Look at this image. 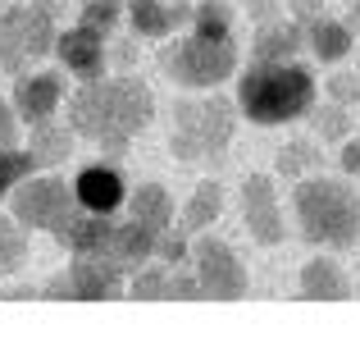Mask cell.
Segmentation results:
<instances>
[{
	"label": "cell",
	"instance_id": "obj_9",
	"mask_svg": "<svg viewBox=\"0 0 360 338\" xmlns=\"http://www.w3.org/2000/svg\"><path fill=\"white\" fill-rule=\"evenodd\" d=\"M238 211L242 224L260 247H278L288 238V224H283V206H278V187L269 174H246L238 187Z\"/></svg>",
	"mask_w": 360,
	"mask_h": 338
},
{
	"label": "cell",
	"instance_id": "obj_38",
	"mask_svg": "<svg viewBox=\"0 0 360 338\" xmlns=\"http://www.w3.org/2000/svg\"><path fill=\"white\" fill-rule=\"evenodd\" d=\"M178 5H187V0H178Z\"/></svg>",
	"mask_w": 360,
	"mask_h": 338
},
{
	"label": "cell",
	"instance_id": "obj_11",
	"mask_svg": "<svg viewBox=\"0 0 360 338\" xmlns=\"http://www.w3.org/2000/svg\"><path fill=\"white\" fill-rule=\"evenodd\" d=\"M9 101H14L18 119H23L27 128L41 124V119H55V110L64 106V73H51V69L18 73V78H14V92H9Z\"/></svg>",
	"mask_w": 360,
	"mask_h": 338
},
{
	"label": "cell",
	"instance_id": "obj_33",
	"mask_svg": "<svg viewBox=\"0 0 360 338\" xmlns=\"http://www.w3.org/2000/svg\"><path fill=\"white\" fill-rule=\"evenodd\" d=\"M283 5L292 9V18H297L301 27H306L310 18H319V14H324V0H283Z\"/></svg>",
	"mask_w": 360,
	"mask_h": 338
},
{
	"label": "cell",
	"instance_id": "obj_29",
	"mask_svg": "<svg viewBox=\"0 0 360 338\" xmlns=\"http://www.w3.org/2000/svg\"><path fill=\"white\" fill-rule=\"evenodd\" d=\"M192 233H183V229H165L160 233V242H155V261H165V265H183V261H192Z\"/></svg>",
	"mask_w": 360,
	"mask_h": 338
},
{
	"label": "cell",
	"instance_id": "obj_15",
	"mask_svg": "<svg viewBox=\"0 0 360 338\" xmlns=\"http://www.w3.org/2000/svg\"><path fill=\"white\" fill-rule=\"evenodd\" d=\"M183 23H192V5H178V0H132L128 5V27L141 42H165Z\"/></svg>",
	"mask_w": 360,
	"mask_h": 338
},
{
	"label": "cell",
	"instance_id": "obj_4",
	"mask_svg": "<svg viewBox=\"0 0 360 338\" xmlns=\"http://www.w3.org/2000/svg\"><path fill=\"white\" fill-rule=\"evenodd\" d=\"M238 133V106L224 96H187L174 101L169 119V151L187 165H214L229 156V142Z\"/></svg>",
	"mask_w": 360,
	"mask_h": 338
},
{
	"label": "cell",
	"instance_id": "obj_31",
	"mask_svg": "<svg viewBox=\"0 0 360 338\" xmlns=\"http://www.w3.org/2000/svg\"><path fill=\"white\" fill-rule=\"evenodd\" d=\"M18 128H23V119H18L14 101L0 96V146H18Z\"/></svg>",
	"mask_w": 360,
	"mask_h": 338
},
{
	"label": "cell",
	"instance_id": "obj_6",
	"mask_svg": "<svg viewBox=\"0 0 360 338\" xmlns=\"http://www.w3.org/2000/svg\"><path fill=\"white\" fill-rule=\"evenodd\" d=\"M55 9L51 0H23V5H5L0 9V73L18 78L27 73L41 55L55 51Z\"/></svg>",
	"mask_w": 360,
	"mask_h": 338
},
{
	"label": "cell",
	"instance_id": "obj_8",
	"mask_svg": "<svg viewBox=\"0 0 360 338\" xmlns=\"http://www.w3.org/2000/svg\"><path fill=\"white\" fill-rule=\"evenodd\" d=\"M192 270H196V279H201V293L214 297V302H238V297H246V288H251L246 265L224 238H201V233H196Z\"/></svg>",
	"mask_w": 360,
	"mask_h": 338
},
{
	"label": "cell",
	"instance_id": "obj_37",
	"mask_svg": "<svg viewBox=\"0 0 360 338\" xmlns=\"http://www.w3.org/2000/svg\"><path fill=\"white\" fill-rule=\"evenodd\" d=\"M123 5H132V0H123Z\"/></svg>",
	"mask_w": 360,
	"mask_h": 338
},
{
	"label": "cell",
	"instance_id": "obj_21",
	"mask_svg": "<svg viewBox=\"0 0 360 338\" xmlns=\"http://www.w3.org/2000/svg\"><path fill=\"white\" fill-rule=\"evenodd\" d=\"M224 215V183H214V178H201V183L192 187V196H187L183 215H178V229L183 233H205L214 220Z\"/></svg>",
	"mask_w": 360,
	"mask_h": 338
},
{
	"label": "cell",
	"instance_id": "obj_26",
	"mask_svg": "<svg viewBox=\"0 0 360 338\" xmlns=\"http://www.w3.org/2000/svg\"><path fill=\"white\" fill-rule=\"evenodd\" d=\"M310 124H315L319 142H347V133H352V115H347V106H338V101L310 110Z\"/></svg>",
	"mask_w": 360,
	"mask_h": 338
},
{
	"label": "cell",
	"instance_id": "obj_16",
	"mask_svg": "<svg viewBox=\"0 0 360 338\" xmlns=\"http://www.w3.org/2000/svg\"><path fill=\"white\" fill-rule=\"evenodd\" d=\"M155 242H160V233L150 229V224H141V220L128 215V220H115L105 256H115L123 270H141L146 261H155Z\"/></svg>",
	"mask_w": 360,
	"mask_h": 338
},
{
	"label": "cell",
	"instance_id": "obj_10",
	"mask_svg": "<svg viewBox=\"0 0 360 338\" xmlns=\"http://www.w3.org/2000/svg\"><path fill=\"white\" fill-rule=\"evenodd\" d=\"M73 192H78L82 211H96V215H119L128 206V178H123L119 165H82L73 174Z\"/></svg>",
	"mask_w": 360,
	"mask_h": 338
},
{
	"label": "cell",
	"instance_id": "obj_20",
	"mask_svg": "<svg viewBox=\"0 0 360 338\" xmlns=\"http://www.w3.org/2000/svg\"><path fill=\"white\" fill-rule=\"evenodd\" d=\"M352 42H356V32L342 23V18H310L306 23V51L315 55L319 64H338V60H347L352 55Z\"/></svg>",
	"mask_w": 360,
	"mask_h": 338
},
{
	"label": "cell",
	"instance_id": "obj_5",
	"mask_svg": "<svg viewBox=\"0 0 360 338\" xmlns=\"http://www.w3.org/2000/svg\"><path fill=\"white\" fill-rule=\"evenodd\" d=\"M160 73H165L174 87H196V92H214L219 82L238 78L242 55L233 37H205V32H187L174 37L169 46H160L155 55Z\"/></svg>",
	"mask_w": 360,
	"mask_h": 338
},
{
	"label": "cell",
	"instance_id": "obj_36",
	"mask_svg": "<svg viewBox=\"0 0 360 338\" xmlns=\"http://www.w3.org/2000/svg\"><path fill=\"white\" fill-rule=\"evenodd\" d=\"M356 78H360V60H356Z\"/></svg>",
	"mask_w": 360,
	"mask_h": 338
},
{
	"label": "cell",
	"instance_id": "obj_12",
	"mask_svg": "<svg viewBox=\"0 0 360 338\" xmlns=\"http://www.w3.org/2000/svg\"><path fill=\"white\" fill-rule=\"evenodd\" d=\"M105 42H110L105 32H96V27H87V23H73L55 37V55H60V64L73 78L87 82V78H101V73H105V60H110Z\"/></svg>",
	"mask_w": 360,
	"mask_h": 338
},
{
	"label": "cell",
	"instance_id": "obj_19",
	"mask_svg": "<svg viewBox=\"0 0 360 338\" xmlns=\"http://www.w3.org/2000/svg\"><path fill=\"white\" fill-rule=\"evenodd\" d=\"M301 46H306V27L297 18H274V23L255 27L251 60H297Z\"/></svg>",
	"mask_w": 360,
	"mask_h": 338
},
{
	"label": "cell",
	"instance_id": "obj_13",
	"mask_svg": "<svg viewBox=\"0 0 360 338\" xmlns=\"http://www.w3.org/2000/svg\"><path fill=\"white\" fill-rule=\"evenodd\" d=\"M64 279H69L73 302H110L123 293V265L115 256H73Z\"/></svg>",
	"mask_w": 360,
	"mask_h": 338
},
{
	"label": "cell",
	"instance_id": "obj_7",
	"mask_svg": "<svg viewBox=\"0 0 360 338\" xmlns=\"http://www.w3.org/2000/svg\"><path fill=\"white\" fill-rule=\"evenodd\" d=\"M73 211H78V192H73V183H64V178L51 174V169L27 174L23 183L9 192V215H14L27 233H32V229L55 233Z\"/></svg>",
	"mask_w": 360,
	"mask_h": 338
},
{
	"label": "cell",
	"instance_id": "obj_27",
	"mask_svg": "<svg viewBox=\"0 0 360 338\" xmlns=\"http://www.w3.org/2000/svg\"><path fill=\"white\" fill-rule=\"evenodd\" d=\"M315 165H319V151L310 142H288L278 151V174L283 178H297V183H301V178H306Z\"/></svg>",
	"mask_w": 360,
	"mask_h": 338
},
{
	"label": "cell",
	"instance_id": "obj_14",
	"mask_svg": "<svg viewBox=\"0 0 360 338\" xmlns=\"http://www.w3.org/2000/svg\"><path fill=\"white\" fill-rule=\"evenodd\" d=\"M110 229H115V215H96V211H82L78 206V211L55 229V242H60L69 256H105Z\"/></svg>",
	"mask_w": 360,
	"mask_h": 338
},
{
	"label": "cell",
	"instance_id": "obj_23",
	"mask_svg": "<svg viewBox=\"0 0 360 338\" xmlns=\"http://www.w3.org/2000/svg\"><path fill=\"white\" fill-rule=\"evenodd\" d=\"M187 27H192V32H205V37H233L238 32V14H233L229 0H196Z\"/></svg>",
	"mask_w": 360,
	"mask_h": 338
},
{
	"label": "cell",
	"instance_id": "obj_24",
	"mask_svg": "<svg viewBox=\"0 0 360 338\" xmlns=\"http://www.w3.org/2000/svg\"><path fill=\"white\" fill-rule=\"evenodd\" d=\"M27 261V229L14 215H0V279L18 275Z\"/></svg>",
	"mask_w": 360,
	"mask_h": 338
},
{
	"label": "cell",
	"instance_id": "obj_17",
	"mask_svg": "<svg viewBox=\"0 0 360 338\" xmlns=\"http://www.w3.org/2000/svg\"><path fill=\"white\" fill-rule=\"evenodd\" d=\"M73 142H78L73 124H60V119H41V124L27 128V156L37 161V169L64 165L73 156Z\"/></svg>",
	"mask_w": 360,
	"mask_h": 338
},
{
	"label": "cell",
	"instance_id": "obj_28",
	"mask_svg": "<svg viewBox=\"0 0 360 338\" xmlns=\"http://www.w3.org/2000/svg\"><path fill=\"white\" fill-rule=\"evenodd\" d=\"M119 18H123V0H82V18L78 23H87V27H96V32H115L119 27Z\"/></svg>",
	"mask_w": 360,
	"mask_h": 338
},
{
	"label": "cell",
	"instance_id": "obj_18",
	"mask_svg": "<svg viewBox=\"0 0 360 338\" xmlns=\"http://www.w3.org/2000/svg\"><path fill=\"white\" fill-rule=\"evenodd\" d=\"M301 297H310V302H347L352 297V279H347V270L338 265V261L328 256H315L301 265Z\"/></svg>",
	"mask_w": 360,
	"mask_h": 338
},
{
	"label": "cell",
	"instance_id": "obj_34",
	"mask_svg": "<svg viewBox=\"0 0 360 338\" xmlns=\"http://www.w3.org/2000/svg\"><path fill=\"white\" fill-rule=\"evenodd\" d=\"M342 169L352 178H360V142H342Z\"/></svg>",
	"mask_w": 360,
	"mask_h": 338
},
{
	"label": "cell",
	"instance_id": "obj_3",
	"mask_svg": "<svg viewBox=\"0 0 360 338\" xmlns=\"http://www.w3.org/2000/svg\"><path fill=\"white\" fill-rule=\"evenodd\" d=\"M292 215H297V229L310 247L347 251L360 238V201L342 178L306 174L292 192Z\"/></svg>",
	"mask_w": 360,
	"mask_h": 338
},
{
	"label": "cell",
	"instance_id": "obj_35",
	"mask_svg": "<svg viewBox=\"0 0 360 338\" xmlns=\"http://www.w3.org/2000/svg\"><path fill=\"white\" fill-rule=\"evenodd\" d=\"M342 23L352 27V32L360 37V0H352V5H347V14H342Z\"/></svg>",
	"mask_w": 360,
	"mask_h": 338
},
{
	"label": "cell",
	"instance_id": "obj_39",
	"mask_svg": "<svg viewBox=\"0 0 360 338\" xmlns=\"http://www.w3.org/2000/svg\"><path fill=\"white\" fill-rule=\"evenodd\" d=\"M356 284H360V275H356Z\"/></svg>",
	"mask_w": 360,
	"mask_h": 338
},
{
	"label": "cell",
	"instance_id": "obj_2",
	"mask_svg": "<svg viewBox=\"0 0 360 338\" xmlns=\"http://www.w3.org/2000/svg\"><path fill=\"white\" fill-rule=\"evenodd\" d=\"M315 73L297 60H251L238 69V110L246 124L278 128L315 110Z\"/></svg>",
	"mask_w": 360,
	"mask_h": 338
},
{
	"label": "cell",
	"instance_id": "obj_32",
	"mask_svg": "<svg viewBox=\"0 0 360 338\" xmlns=\"http://www.w3.org/2000/svg\"><path fill=\"white\" fill-rule=\"evenodd\" d=\"M246 14L255 18V27L274 23V18H283V0H246Z\"/></svg>",
	"mask_w": 360,
	"mask_h": 338
},
{
	"label": "cell",
	"instance_id": "obj_25",
	"mask_svg": "<svg viewBox=\"0 0 360 338\" xmlns=\"http://www.w3.org/2000/svg\"><path fill=\"white\" fill-rule=\"evenodd\" d=\"M27 174H37V161L27 156V146H0V201H9V192Z\"/></svg>",
	"mask_w": 360,
	"mask_h": 338
},
{
	"label": "cell",
	"instance_id": "obj_30",
	"mask_svg": "<svg viewBox=\"0 0 360 338\" xmlns=\"http://www.w3.org/2000/svg\"><path fill=\"white\" fill-rule=\"evenodd\" d=\"M324 92H328V101H338V106L352 110L360 101V78H356V73H333V78L324 82Z\"/></svg>",
	"mask_w": 360,
	"mask_h": 338
},
{
	"label": "cell",
	"instance_id": "obj_1",
	"mask_svg": "<svg viewBox=\"0 0 360 338\" xmlns=\"http://www.w3.org/2000/svg\"><path fill=\"white\" fill-rule=\"evenodd\" d=\"M155 115V92L132 73L119 78H87L78 92L69 96V124L82 142L101 146L105 156H123L128 142L150 124Z\"/></svg>",
	"mask_w": 360,
	"mask_h": 338
},
{
	"label": "cell",
	"instance_id": "obj_22",
	"mask_svg": "<svg viewBox=\"0 0 360 338\" xmlns=\"http://www.w3.org/2000/svg\"><path fill=\"white\" fill-rule=\"evenodd\" d=\"M123 211H128L132 220L150 224L155 233L174 229V196H169L160 183H137V187L128 192V206H123Z\"/></svg>",
	"mask_w": 360,
	"mask_h": 338
}]
</instances>
